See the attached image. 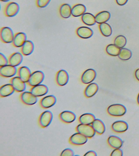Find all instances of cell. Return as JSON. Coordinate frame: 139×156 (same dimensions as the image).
Segmentation results:
<instances>
[{
  "instance_id": "9a60e30c",
  "label": "cell",
  "mask_w": 139,
  "mask_h": 156,
  "mask_svg": "<svg viewBox=\"0 0 139 156\" xmlns=\"http://www.w3.org/2000/svg\"><path fill=\"white\" fill-rule=\"evenodd\" d=\"M76 115L73 112L69 111H65L61 112L59 115L60 119L66 124L72 123L76 119Z\"/></svg>"
},
{
  "instance_id": "f1b7e54d",
  "label": "cell",
  "mask_w": 139,
  "mask_h": 156,
  "mask_svg": "<svg viewBox=\"0 0 139 156\" xmlns=\"http://www.w3.org/2000/svg\"><path fill=\"white\" fill-rule=\"evenodd\" d=\"M108 144L115 149L120 148L123 146V141L121 139L115 135H112L108 139Z\"/></svg>"
},
{
  "instance_id": "d6986e66",
  "label": "cell",
  "mask_w": 139,
  "mask_h": 156,
  "mask_svg": "<svg viewBox=\"0 0 139 156\" xmlns=\"http://www.w3.org/2000/svg\"><path fill=\"white\" fill-rule=\"evenodd\" d=\"M18 76L25 83H27L31 74L30 68L26 66H22L17 71Z\"/></svg>"
},
{
  "instance_id": "7402d4cb",
  "label": "cell",
  "mask_w": 139,
  "mask_h": 156,
  "mask_svg": "<svg viewBox=\"0 0 139 156\" xmlns=\"http://www.w3.org/2000/svg\"><path fill=\"white\" fill-rule=\"evenodd\" d=\"M99 87L96 83H93L89 84L86 86L84 91L85 97L90 98L94 96L98 91Z\"/></svg>"
},
{
  "instance_id": "f546056e",
  "label": "cell",
  "mask_w": 139,
  "mask_h": 156,
  "mask_svg": "<svg viewBox=\"0 0 139 156\" xmlns=\"http://www.w3.org/2000/svg\"><path fill=\"white\" fill-rule=\"evenodd\" d=\"M83 23L87 26H93L96 23L95 16L90 13H85L81 17Z\"/></svg>"
},
{
  "instance_id": "8d00e7d4",
  "label": "cell",
  "mask_w": 139,
  "mask_h": 156,
  "mask_svg": "<svg viewBox=\"0 0 139 156\" xmlns=\"http://www.w3.org/2000/svg\"><path fill=\"white\" fill-rule=\"evenodd\" d=\"M60 155L61 156H73L74 155V153L72 150L68 148L63 150L61 153Z\"/></svg>"
},
{
  "instance_id": "44dd1931",
  "label": "cell",
  "mask_w": 139,
  "mask_h": 156,
  "mask_svg": "<svg viewBox=\"0 0 139 156\" xmlns=\"http://www.w3.org/2000/svg\"><path fill=\"white\" fill-rule=\"evenodd\" d=\"M35 49V45L32 41L26 40L21 47V53L24 56H28L33 53Z\"/></svg>"
},
{
  "instance_id": "6da1fadb",
  "label": "cell",
  "mask_w": 139,
  "mask_h": 156,
  "mask_svg": "<svg viewBox=\"0 0 139 156\" xmlns=\"http://www.w3.org/2000/svg\"><path fill=\"white\" fill-rule=\"evenodd\" d=\"M107 112L111 115L115 117H120L126 113V109L125 106L119 104L111 105L107 108Z\"/></svg>"
},
{
  "instance_id": "4fadbf2b",
  "label": "cell",
  "mask_w": 139,
  "mask_h": 156,
  "mask_svg": "<svg viewBox=\"0 0 139 156\" xmlns=\"http://www.w3.org/2000/svg\"><path fill=\"white\" fill-rule=\"evenodd\" d=\"M57 101V98L53 95L46 96L40 100V106L45 109L49 108L56 104Z\"/></svg>"
},
{
  "instance_id": "30bf717a",
  "label": "cell",
  "mask_w": 139,
  "mask_h": 156,
  "mask_svg": "<svg viewBox=\"0 0 139 156\" xmlns=\"http://www.w3.org/2000/svg\"><path fill=\"white\" fill-rule=\"evenodd\" d=\"M96 71L93 69H88L85 70L81 76L82 83L85 84H89L94 81L96 78Z\"/></svg>"
},
{
  "instance_id": "7a4b0ae2",
  "label": "cell",
  "mask_w": 139,
  "mask_h": 156,
  "mask_svg": "<svg viewBox=\"0 0 139 156\" xmlns=\"http://www.w3.org/2000/svg\"><path fill=\"white\" fill-rule=\"evenodd\" d=\"M45 79V74L41 71H36L31 73L28 81L27 83L29 86L33 87L36 86L43 82Z\"/></svg>"
},
{
  "instance_id": "8992f818",
  "label": "cell",
  "mask_w": 139,
  "mask_h": 156,
  "mask_svg": "<svg viewBox=\"0 0 139 156\" xmlns=\"http://www.w3.org/2000/svg\"><path fill=\"white\" fill-rule=\"evenodd\" d=\"M20 99L21 102L27 105L31 106L37 102V97L33 94L30 91H24L20 94Z\"/></svg>"
},
{
  "instance_id": "ab89813d",
  "label": "cell",
  "mask_w": 139,
  "mask_h": 156,
  "mask_svg": "<svg viewBox=\"0 0 139 156\" xmlns=\"http://www.w3.org/2000/svg\"><path fill=\"white\" fill-rule=\"evenodd\" d=\"M97 155V154L94 151H89L88 152H86L84 154V156H96Z\"/></svg>"
},
{
  "instance_id": "e0dca14e",
  "label": "cell",
  "mask_w": 139,
  "mask_h": 156,
  "mask_svg": "<svg viewBox=\"0 0 139 156\" xmlns=\"http://www.w3.org/2000/svg\"><path fill=\"white\" fill-rule=\"evenodd\" d=\"M27 39L26 34L23 32H19L14 35L13 43L14 47L21 48Z\"/></svg>"
},
{
  "instance_id": "52a82bcc",
  "label": "cell",
  "mask_w": 139,
  "mask_h": 156,
  "mask_svg": "<svg viewBox=\"0 0 139 156\" xmlns=\"http://www.w3.org/2000/svg\"><path fill=\"white\" fill-rule=\"evenodd\" d=\"M69 141L71 144L74 146H81L87 142L88 138L80 133L77 132L70 136Z\"/></svg>"
},
{
  "instance_id": "7bdbcfd3",
  "label": "cell",
  "mask_w": 139,
  "mask_h": 156,
  "mask_svg": "<svg viewBox=\"0 0 139 156\" xmlns=\"http://www.w3.org/2000/svg\"><path fill=\"white\" fill-rule=\"evenodd\" d=\"M137 101L138 103V104L139 105V93L137 96Z\"/></svg>"
},
{
  "instance_id": "4316f807",
  "label": "cell",
  "mask_w": 139,
  "mask_h": 156,
  "mask_svg": "<svg viewBox=\"0 0 139 156\" xmlns=\"http://www.w3.org/2000/svg\"><path fill=\"white\" fill-rule=\"evenodd\" d=\"M96 119V117L93 114L86 113L82 115L79 117V121L80 124L91 125Z\"/></svg>"
},
{
  "instance_id": "b9f144b4",
  "label": "cell",
  "mask_w": 139,
  "mask_h": 156,
  "mask_svg": "<svg viewBox=\"0 0 139 156\" xmlns=\"http://www.w3.org/2000/svg\"><path fill=\"white\" fill-rule=\"evenodd\" d=\"M10 0H1V1H2V2H7L9 1Z\"/></svg>"
},
{
  "instance_id": "836d02e7",
  "label": "cell",
  "mask_w": 139,
  "mask_h": 156,
  "mask_svg": "<svg viewBox=\"0 0 139 156\" xmlns=\"http://www.w3.org/2000/svg\"><path fill=\"white\" fill-rule=\"evenodd\" d=\"M126 38L124 35H118L114 40V44L120 49L124 48L126 44Z\"/></svg>"
},
{
  "instance_id": "8fae6325",
  "label": "cell",
  "mask_w": 139,
  "mask_h": 156,
  "mask_svg": "<svg viewBox=\"0 0 139 156\" xmlns=\"http://www.w3.org/2000/svg\"><path fill=\"white\" fill-rule=\"evenodd\" d=\"M69 80V75L67 71L61 69L56 74V80L57 85L60 86L66 85Z\"/></svg>"
},
{
  "instance_id": "cb8c5ba5",
  "label": "cell",
  "mask_w": 139,
  "mask_h": 156,
  "mask_svg": "<svg viewBox=\"0 0 139 156\" xmlns=\"http://www.w3.org/2000/svg\"><path fill=\"white\" fill-rule=\"evenodd\" d=\"M86 7L85 5L78 4L72 7L71 15L73 17L82 16L86 12Z\"/></svg>"
},
{
  "instance_id": "d590c367",
  "label": "cell",
  "mask_w": 139,
  "mask_h": 156,
  "mask_svg": "<svg viewBox=\"0 0 139 156\" xmlns=\"http://www.w3.org/2000/svg\"><path fill=\"white\" fill-rule=\"evenodd\" d=\"M9 64L8 59L2 53H0V67Z\"/></svg>"
},
{
  "instance_id": "f35d334b",
  "label": "cell",
  "mask_w": 139,
  "mask_h": 156,
  "mask_svg": "<svg viewBox=\"0 0 139 156\" xmlns=\"http://www.w3.org/2000/svg\"><path fill=\"white\" fill-rule=\"evenodd\" d=\"M129 0H116L117 4L120 6H123L126 4Z\"/></svg>"
},
{
  "instance_id": "ac0fdd59",
  "label": "cell",
  "mask_w": 139,
  "mask_h": 156,
  "mask_svg": "<svg viewBox=\"0 0 139 156\" xmlns=\"http://www.w3.org/2000/svg\"><path fill=\"white\" fill-rule=\"evenodd\" d=\"M23 55L22 54L19 52L13 53L8 58L9 64L16 67L20 65L23 62Z\"/></svg>"
},
{
  "instance_id": "ba28073f",
  "label": "cell",
  "mask_w": 139,
  "mask_h": 156,
  "mask_svg": "<svg viewBox=\"0 0 139 156\" xmlns=\"http://www.w3.org/2000/svg\"><path fill=\"white\" fill-rule=\"evenodd\" d=\"M20 6L16 2H10L6 6L4 9V14L6 16L13 17L19 13Z\"/></svg>"
},
{
  "instance_id": "9c48e42d",
  "label": "cell",
  "mask_w": 139,
  "mask_h": 156,
  "mask_svg": "<svg viewBox=\"0 0 139 156\" xmlns=\"http://www.w3.org/2000/svg\"><path fill=\"white\" fill-rule=\"evenodd\" d=\"M17 73L16 67L8 64L0 67V75L5 78H10L14 76Z\"/></svg>"
},
{
  "instance_id": "d6a6232c",
  "label": "cell",
  "mask_w": 139,
  "mask_h": 156,
  "mask_svg": "<svg viewBox=\"0 0 139 156\" xmlns=\"http://www.w3.org/2000/svg\"><path fill=\"white\" fill-rule=\"evenodd\" d=\"M106 52L109 55L112 56H118L120 52V48L116 46L114 44H110L107 46Z\"/></svg>"
},
{
  "instance_id": "484cf974",
  "label": "cell",
  "mask_w": 139,
  "mask_h": 156,
  "mask_svg": "<svg viewBox=\"0 0 139 156\" xmlns=\"http://www.w3.org/2000/svg\"><path fill=\"white\" fill-rule=\"evenodd\" d=\"M91 125L95 132L99 135H102L105 131V126L101 119H95Z\"/></svg>"
},
{
  "instance_id": "ffe728a7",
  "label": "cell",
  "mask_w": 139,
  "mask_h": 156,
  "mask_svg": "<svg viewBox=\"0 0 139 156\" xmlns=\"http://www.w3.org/2000/svg\"><path fill=\"white\" fill-rule=\"evenodd\" d=\"M128 124L124 121H117L114 122L112 125V129L115 132L124 133L128 130Z\"/></svg>"
},
{
  "instance_id": "d4e9b609",
  "label": "cell",
  "mask_w": 139,
  "mask_h": 156,
  "mask_svg": "<svg viewBox=\"0 0 139 156\" xmlns=\"http://www.w3.org/2000/svg\"><path fill=\"white\" fill-rule=\"evenodd\" d=\"M72 7L68 4L64 3L60 6L59 13L60 16L64 19L70 18L71 16Z\"/></svg>"
},
{
  "instance_id": "3957f363",
  "label": "cell",
  "mask_w": 139,
  "mask_h": 156,
  "mask_svg": "<svg viewBox=\"0 0 139 156\" xmlns=\"http://www.w3.org/2000/svg\"><path fill=\"white\" fill-rule=\"evenodd\" d=\"M53 118V113L50 111H46L42 112L39 117V125L42 128L47 127L52 122Z\"/></svg>"
},
{
  "instance_id": "60d3db41",
  "label": "cell",
  "mask_w": 139,
  "mask_h": 156,
  "mask_svg": "<svg viewBox=\"0 0 139 156\" xmlns=\"http://www.w3.org/2000/svg\"><path fill=\"white\" fill-rule=\"evenodd\" d=\"M135 76L136 79L139 81V68L136 69L135 72Z\"/></svg>"
},
{
  "instance_id": "7c38bea8",
  "label": "cell",
  "mask_w": 139,
  "mask_h": 156,
  "mask_svg": "<svg viewBox=\"0 0 139 156\" xmlns=\"http://www.w3.org/2000/svg\"><path fill=\"white\" fill-rule=\"evenodd\" d=\"M10 83L13 85L15 91L17 92H24L26 89V83L19 76L14 77L11 79Z\"/></svg>"
},
{
  "instance_id": "5b68a950",
  "label": "cell",
  "mask_w": 139,
  "mask_h": 156,
  "mask_svg": "<svg viewBox=\"0 0 139 156\" xmlns=\"http://www.w3.org/2000/svg\"><path fill=\"white\" fill-rule=\"evenodd\" d=\"M1 40L4 43H13L14 35L13 30L9 27H3L0 33Z\"/></svg>"
},
{
  "instance_id": "1f68e13d",
  "label": "cell",
  "mask_w": 139,
  "mask_h": 156,
  "mask_svg": "<svg viewBox=\"0 0 139 156\" xmlns=\"http://www.w3.org/2000/svg\"><path fill=\"white\" fill-rule=\"evenodd\" d=\"M132 53L129 49L123 48L120 49V52L118 55L119 59L123 61H127L131 58Z\"/></svg>"
},
{
  "instance_id": "e575fe53",
  "label": "cell",
  "mask_w": 139,
  "mask_h": 156,
  "mask_svg": "<svg viewBox=\"0 0 139 156\" xmlns=\"http://www.w3.org/2000/svg\"><path fill=\"white\" fill-rule=\"evenodd\" d=\"M51 1V0H37L36 5L39 8H45L49 4Z\"/></svg>"
},
{
  "instance_id": "603a6c76",
  "label": "cell",
  "mask_w": 139,
  "mask_h": 156,
  "mask_svg": "<svg viewBox=\"0 0 139 156\" xmlns=\"http://www.w3.org/2000/svg\"><path fill=\"white\" fill-rule=\"evenodd\" d=\"M15 91L11 84H5L0 88V96L2 98L8 97L14 93Z\"/></svg>"
},
{
  "instance_id": "74e56055",
  "label": "cell",
  "mask_w": 139,
  "mask_h": 156,
  "mask_svg": "<svg viewBox=\"0 0 139 156\" xmlns=\"http://www.w3.org/2000/svg\"><path fill=\"white\" fill-rule=\"evenodd\" d=\"M123 155V151L120 148H115L112 151L111 154V156H122Z\"/></svg>"
},
{
  "instance_id": "83f0119b",
  "label": "cell",
  "mask_w": 139,
  "mask_h": 156,
  "mask_svg": "<svg viewBox=\"0 0 139 156\" xmlns=\"http://www.w3.org/2000/svg\"><path fill=\"white\" fill-rule=\"evenodd\" d=\"M111 16V13L108 11H102L100 12L95 16L96 23L101 24L106 23L109 20Z\"/></svg>"
},
{
  "instance_id": "277c9868",
  "label": "cell",
  "mask_w": 139,
  "mask_h": 156,
  "mask_svg": "<svg viewBox=\"0 0 139 156\" xmlns=\"http://www.w3.org/2000/svg\"><path fill=\"white\" fill-rule=\"evenodd\" d=\"M75 130L77 132L85 135L88 138L93 137L96 133L91 125L80 124L76 126Z\"/></svg>"
},
{
  "instance_id": "5bb4252c",
  "label": "cell",
  "mask_w": 139,
  "mask_h": 156,
  "mask_svg": "<svg viewBox=\"0 0 139 156\" xmlns=\"http://www.w3.org/2000/svg\"><path fill=\"white\" fill-rule=\"evenodd\" d=\"M30 91L37 97L45 96L48 93L49 89L46 85L43 84H40L36 86L33 87Z\"/></svg>"
},
{
  "instance_id": "4dcf8cb0",
  "label": "cell",
  "mask_w": 139,
  "mask_h": 156,
  "mask_svg": "<svg viewBox=\"0 0 139 156\" xmlns=\"http://www.w3.org/2000/svg\"><path fill=\"white\" fill-rule=\"evenodd\" d=\"M99 29L102 35L107 37L111 36L113 33L112 27L107 23H104L100 24Z\"/></svg>"
},
{
  "instance_id": "2e32d148",
  "label": "cell",
  "mask_w": 139,
  "mask_h": 156,
  "mask_svg": "<svg viewBox=\"0 0 139 156\" xmlns=\"http://www.w3.org/2000/svg\"><path fill=\"white\" fill-rule=\"evenodd\" d=\"M76 33L79 37L84 39L90 38L93 34L92 29L86 27H79L77 29Z\"/></svg>"
}]
</instances>
